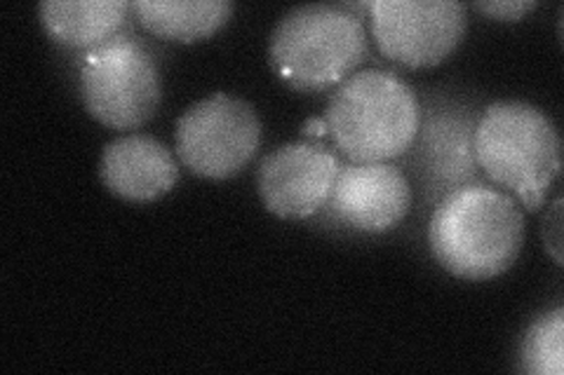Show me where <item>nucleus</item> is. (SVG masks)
Returning a JSON list of instances; mask_svg holds the SVG:
<instances>
[{"instance_id": "obj_8", "label": "nucleus", "mask_w": 564, "mask_h": 375, "mask_svg": "<svg viewBox=\"0 0 564 375\" xmlns=\"http://www.w3.org/2000/svg\"><path fill=\"white\" fill-rule=\"evenodd\" d=\"M341 172L339 157L317 144H288L261 159L257 188L263 205L280 219H308L321 211Z\"/></svg>"}, {"instance_id": "obj_14", "label": "nucleus", "mask_w": 564, "mask_h": 375, "mask_svg": "<svg viewBox=\"0 0 564 375\" xmlns=\"http://www.w3.org/2000/svg\"><path fill=\"white\" fill-rule=\"evenodd\" d=\"M429 153H431V167L443 174L447 181H464L468 174L473 176V151L468 144L466 130L452 124V136H449V124L437 120L435 124H429ZM431 169V172H433Z\"/></svg>"}, {"instance_id": "obj_1", "label": "nucleus", "mask_w": 564, "mask_h": 375, "mask_svg": "<svg viewBox=\"0 0 564 375\" xmlns=\"http://www.w3.org/2000/svg\"><path fill=\"white\" fill-rule=\"evenodd\" d=\"M524 242V217L513 198L482 184L452 190L437 205L429 244L447 273L480 282L513 267Z\"/></svg>"}, {"instance_id": "obj_3", "label": "nucleus", "mask_w": 564, "mask_h": 375, "mask_svg": "<svg viewBox=\"0 0 564 375\" xmlns=\"http://www.w3.org/2000/svg\"><path fill=\"white\" fill-rule=\"evenodd\" d=\"M327 130L352 163H386L410 151L421 109L414 89L388 70H360L332 95Z\"/></svg>"}, {"instance_id": "obj_6", "label": "nucleus", "mask_w": 564, "mask_h": 375, "mask_svg": "<svg viewBox=\"0 0 564 375\" xmlns=\"http://www.w3.org/2000/svg\"><path fill=\"white\" fill-rule=\"evenodd\" d=\"M176 155L205 178L236 176L259 151L261 122L252 103L217 92L176 120Z\"/></svg>"}, {"instance_id": "obj_12", "label": "nucleus", "mask_w": 564, "mask_h": 375, "mask_svg": "<svg viewBox=\"0 0 564 375\" xmlns=\"http://www.w3.org/2000/svg\"><path fill=\"white\" fill-rule=\"evenodd\" d=\"M137 20L153 35L196 43L217 33L234 12L231 0H137Z\"/></svg>"}, {"instance_id": "obj_2", "label": "nucleus", "mask_w": 564, "mask_h": 375, "mask_svg": "<svg viewBox=\"0 0 564 375\" xmlns=\"http://www.w3.org/2000/svg\"><path fill=\"white\" fill-rule=\"evenodd\" d=\"M562 144L553 120L524 101H497L473 134V157L494 184L513 190L536 211L562 169Z\"/></svg>"}, {"instance_id": "obj_16", "label": "nucleus", "mask_w": 564, "mask_h": 375, "mask_svg": "<svg viewBox=\"0 0 564 375\" xmlns=\"http://www.w3.org/2000/svg\"><path fill=\"white\" fill-rule=\"evenodd\" d=\"M329 130H327V122L321 120V118H311L306 124H304V134L306 136H325Z\"/></svg>"}, {"instance_id": "obj_13", "label": "nucleus", "mask_w": 564, "mask_h": 375, "mask_svg": "<svg viewBox=\"0 0 564 375\" xmlns=\"http://www.w3.org/2000/svg\"><path fill=\"white\" fill-rule=\"evenodd\" d=\"M564 310L541 315L527 329L520 345V366L532 375H562L564 371Z\"/></svg>"}, {"instance_id": "obj_11", "label": "nucleus", "mask_w": 564, "mask_h": 375, "mask_svg": "<svg viewBox=\"0 0 564 375\" xmlns=\"http://www.w3.org/2000/svg\"><path fill=\"white\" fill-rule=\"evenodd\" d=\"M126 0H45L41 20L45 31L66 47H101L126 22Z\"/></svg>"}, {"instance_id": "obj_7", "label": "nucleus", "mask_w": 564, "mask_h": 375, "mask_svg": "<svg viewBox=\"0 0 564 375\" xmlns=\"http://www.w3.org/2000/svg\"><path fill=\"white\" fill-rule=\"evenodd\" d=\"M379 49L410 68L449 57L466 33V5L458 0H375L369 3Z\"/></svg>"}, {"instance_id": "obj_10", "label": "nucleus", "mask_w": 564, "mask_h": 375, "mask_svg": "<svg viewBox=\"0 0 564 375\" xmlns=\"http://www.w3.org/2000/svg\"><path fill=\"white\" fill-rule=\"evenodd\" d=\"M104 186L130 202H151L170 192L180 178L172 151L149 134H130L111 141L101 153Z\"/></svg>"}, {"instance_id": "obj_5", "label": "nucleus", "mask_w": 564, "mask_h": 375, "mask_svg": "<svg viewBox=\"0 0 564 375\" xmlns=\"http://www.w3.org/2000/svg\"><path fill=\"white\" fill-rule=\"evenodd\" d=\"M80 95L87 113L113 130L149 122L163 99V82L149 52L134 41H111L85 55Z\"/></svg>"}, {"instance_id": "obj_15", "label": "nucleus", "mask_w": 564, "mask_h": 375, "mask_svg": "<svg viewBox=\"0 0 564 375\" xmlns=\"http://www.w3.org/2000/svg\"><path fill=\"white\" fill-rule=\"evenodd\" d=\"M475 10H480L489 16H497V20H508V22H518L522 20V14L532 12L536 8V0H489V3H485V0H480V3L473 5Z\"/></svg>"}, {"instance_id": "obj_9", "label": "nucleus", "mask_w": 564, "mask_h": 375, "mask_svg": "<svg viewBox=\"0 0 564 375\" xmlns=\"http://www.w3.org/2000/svg\"><path fill=\"white\" fill-rule=\"evenodd\" d=\"M412 188L408 176L386 163L341 167L329 207L341 223L362 232H386L408 217Z\"/></svg>"}, {"instance_id": "obj_4", "label": "nucleus", "mask_w": 564, "mask_h": 375, "mask_svg": "<svg viewBox=\"0 0 564 375\" xmlns=\"http://www.w3.org/2000/svg\"><path fill=\"white\" fill-rule=\"evenodd\" d=\"M365 55L362 20L348 5L334 3L292 8L275 24L269 45L275 74L304 92L341 85Z\"/></svg>"}]
</instances>
